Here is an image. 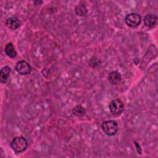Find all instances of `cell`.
Returning a JSON list of instances; mask_svg holds the SVG:
<instances>
[{
  "label": "cell",
  "mask_w": 158,
  "mask_h": 158,
  "mask_svg": "<svg viewBox=\"0 0 158 158\" xmlns=\"http://www.w3.org/2000/svg\"><path fill=\"white\" fill-rule=\"evenodd\" d=\"M157 55V49L154 44L151 45L144 56L143 57L141 65H147L150 61L154 59Z\"/></svg>",
  "instance_id": "cell-6"
},
{
  "label": "cell",
  "mask_w": 158,
  "mask_h": 158,
  "mask_svg": "<svg viewBox=\"0 0 158 158\" xmlns=\"http://www.w3.org/2000/svg\"><path fill=\"white\" fill-rule=\"evenodd\" d=\"M4 51L6 55L10 58H14L17 56L16 50L12 43H9L6 45Z\"/></svg>",
  "instance_id": "cell-11"
},
{
  "label": "cell",
  "mask_w": 158,
  "mask_h": 158,
  "mask_svg": "<svg viewBox=\"0 0 158 158\" xmlns=\"http://www.w3.org/2000/svg\"><path fill=\"white\" fill-rule=\"evenodd\" d=\"M157 19V17L156 15L148 14L144 17L143 19L144 25L148 27H152L156 24Z\"/></svg>",
  "instance_id": "cell-8"
},
{
  "label": "cell",
  "mask_w": 158,
  "mask_h": 158,
  "mask_svg": "<svg viewBox=\"0 0 158 158\" xmlns=\"http://www.w3.org/2000/svg\"><path fill=\"white\" fill-rule=\"evenodd\" d=\"M109 108L110 112L114 115H120L124 108V104L122 101L119 98H116L112 100L109 105Z\"/></svg>",
  "instance_id": "cell-3"
},
{
  "label": "cell",
  "mask_w": 158,
  "mask_h": 158,
  "mask_svg": "<svg viewBox=\"0 0 158 158\" xmlns=\"http://www.w3.org/2000/svg\"><path fill=\"white\" fill-rule=\"evenodd\" d=\"M121 75L117 71H112L111 72L108 77V79L109 82L112 85H117L121 81Z\"/></svg>",
  "instance_id": "cell-9"
},
{
  "label": "cell",
  "mask_w": 158,
  "mask_h": 158,
  "mask_svg": "<svg viewBox=\"0 0 158 158\" xmlns=\"http://www.w3.org/2000/svg\"><path fill=\"white\" fill-rule=\"evenodd\" d=\"M88 12L87 9L83 5H78L75 7V13L79 16H85Z\"/></svg>",
  "instance_id": "cell-13"
},
{
  "label": "cell",
  "mask_w": 158,
  "mask_h": 158,
  "mask_svg": "<svg viewBox=\"0 0 158 158\" xmlns=\"http://www.w3.org/2000/svg\"><path fill=\"white\" fill-rule=\"evenodd\" d=\"M6 25L10 30H16L20 27V21L16 17H10L6 19Z\"/></svg>",
  "instance_id": "cell-7"
},
{
  "label": "cell",
  "mask_w": 158,
  "mask_h": 158,
  "mask_svg": "<svg viewBox=\"0 0 158 158\" xmlns=\"http://www.w3.org/2000/svg\"><path fill=\"white\" fill-rule=\"evenodd\" d=\"M11 69L9 66L3 67L0 72V81L2 83H5L8 78V77L10 73Z\"/></svg>",
  "instance_id": "cell-10"
},
{
  "label": "cell",
  "mask_w": 158,
  "mask_h": 158,
  "mask_svg": "<svg viewBox=\"0 0 158 158\" xmlns=\"http://www.w3.org/2000/svg\"><path fill=\"white\" fill-rule=\"evenodd\" d=\"M15 69L20 75H28L31 72V67L27 62L19 60L15 65Z\"/></svg>",
  "instance_id": "cell-5"
},
{
  "label": "cell",
  "mask_w": 158,
  "mask_h": 158,
  "mask_svg": "<svg viewBox=\"0 0 158 158\" xmlns=\"http://www.w3.org/2000/svg\"><path fill=\"white\" fill-rule=\"evenodd\" d=\"M126 24L131 28H135L140 25L141 22V17L137 13H130L125 18Z\"/></svg>",
  "instance_id": "cell-4"
},
{
  "label": "cell",
  "mask_w": 158,
  "mask_h": 158,
  "mask_svg": "<svg viewBox=\"0 0 158 158\" xmlns=\"http://www.w3.org/2000/svg\"><path fill=\"white\" fill-rule=\"evenodd\" d=\"M102 129L104 133L109 136L114 135L118 130V125L114 120H106L102 123Z\"/></svg>",
  "instance_id": "cell-2"
},
{
  "label": "cell",
  "mask_w": 158,
  "mask_h": 158,
  "mask_svg": "<svg viewBox=\"0 0 158 158\" xmlns=\"http://www.w3.org/2000/svg\"><path fill=\"white\" fill-rule=\"evenodd\" d=\"M28 144L26 139L22 136L15 137L10 143L12 149L16 152L20 153L25 151L27 148Z\"/></svg>",
  "instance_id": "cell-1"
},
{
  "label": "cell",
  "mask_w": 158,
  "mask_h": 158,
  "mask_svg": "<svg viewBox=\"0 0 158 158\" xmlns=\"http://www.w3.org/2000/svg\"><path fill=\"white\" fill-rule=\"evenodd\" d=\"M73 114L77 117H82L86 114V109L81 105H77L72 109Z\"/></svg>",
  "instance_id": "cell-12"
},
{
  "label": "cell",
  "mask_w": 158,
  "mask_h": 158,
  "mask_svg": "<svg viewBox=\"0 0 158 158\" xmlns=\"http://www.w3.org/2000/svg\"><path fill=\"white\" fill-rule=\"evenodd\" d=\"M89 65L92 67H97L99 65V60L98 59H97L96 57H94L93 58H91L89 60Z\"/></svg>",
  "instance_id": "cell-14"
}]
</instances>
